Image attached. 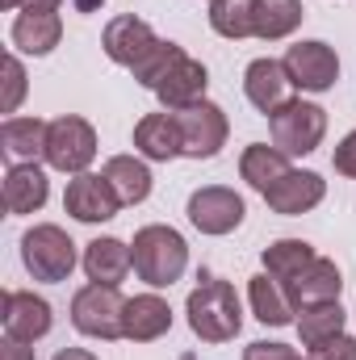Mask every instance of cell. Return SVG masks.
Returning a JSON list of instances; mask_svg holds the SVG:
<instances>
[{
	"instance_id": "6da1fadb",
	"label": "cell",
	"mask_w": 356,
	"mask_h": 360,
	"mask_svg": "<svg viewBox=\"0 0 356 360\" xmlns=\"http://www.w3.org/2000/svg\"><path fill=\"white\" fill-rule=\"evenodd\" d=\"M184 314H189V327L197 340L205 344H227L239 335L243 327V310H239V293L231 281L222 276H201L197 289L189 293L184 302Z\"/></svg>"
},
{
	"instance_id": "7a4b0ae2",
	"label": "cell",
	"mask_w": 356,
	"mask_h": 360,
	"mask_svg": "<svg viewBox=\"0 0 356 360\" xmlns=\"http://www.w3.org/2000/svg\"><path fill=\"white\" fill-rule=\"evenodd\" d=\"M130 256H134V272L139 281H147L151 289H168L172 281H180V272L189 269V243L184 235L172 226H143L130 243Z\"/></svg>"
},
{
	"instance_id": "3957f363",
	"label": "cell",
	"mask_w": 356,
	"mask_h": 360,
	"mask_svg": "<svg viewBox=\"0 0 356 360\" xmlns=\"http://www.w3.org/2000/svg\"><path fill=\"white\" fill-rule=\"evenodd\" d=\"M21 264L34 281H46V285H59L68 281L76 269V243L63 226L55 222H38L21 235Z\"/></svg>"
},
{
	"instance_id": "277c9868",
	"label": "cell",
	"mask_w": 356,
	"mask_h": 360,
	"mask_svg": "<svg viewBox=\"0 0 356 360\" xmlns=\"http://www.w3.org/2000/svg\"><path fill=\"white\" fill-rule=\"evenodd\" d=\"M268 134H272V147L285 151V155H310L323 134H327V109L314 105V101H285L276 113H268Z\"/></svg>"
},
{
	"instance_id": "5b68a950",
	"label": "cell",
	"mask_w": 356,
	"mask_h": 360,
	"mask_svg": "<svg viewBox=\"0 0 356 360\" xmlns=\"http://www.w3.org/2000/svg\"><path fill=\"white\" fill-rule=\"evenodd\" d=\"M72 327L92 340H126V297L117 285H84L72 297Z\"/></svg>"
},
{
	"instance_id": "8992f818",
	"label": "cell",
	"mask_w": 356,
	"mask_h": 360,
	"mask_svg": "<svg viewBox=\"0 0 356 360\" xmlns=\"http://www.w3.org/2000/svg\"><path fill=\"white\" fill-rule=\"evenodd\" d=\"M42 160L55 172H72V176L89 172V164L96 160V130H92V122L76 117V113L55 117L51 130H46V155Z\"/></svg>"
},
{
	"instance_id": "52a82bcc",
	"label": "cell",
	"mask_w": 356,
	"mask_h": 360,
	"mask_svg": "<svg viewBox=\"0 0 356 360\" xmlns=\"http://www.w3.org/2000/svg\"><path fill=\"white\" fill-rule=\"evenodd\" d=\"M177 126H180V155L189 160H214L227 143V113L214 101H197L189 109H177Z\"/></svg>"
},
{
	"instance_id": "ba28073f",
	"label": "cell",
	"mask_w": 356,
	"mask_h": 360,
	"mask_svg": "<svg viewBox=\"0 0 356 360\" xmlns=\"http://www.w3.org/2000/svg\"><path fill=\"white\" fill-rule=\"evenodd\" d=\"M243 214H248L243 197L227 184H205L189 197V222L201 235H231L243 222Z\"/></svg>"
},
{
	"instance_id": "9c48e42d",
	"label": "cell",
	"mask_w": 356,
	"mask_h": 360,
	"mask_svg": "<svg viewBox=\"0 0 356 360\" xmlns=\"http://www.w3.org/2000/svg\"><path fill=\"white\" fill-rule=\"evenodd\" d=\"M281 63H285L293 89H302V92H327L340 80V59H336V51H331L327 42H319V38L289 46Z\"/></svg>"
},
{
	"instance_id": "30bf717a",
	"label": "cell",
	"mask_w": 356,
	"mask_h": 360,
	"mask_svg": "<svg viewBox=\"0 0 356 360\" xmlns=\"http://www.w3.org/2000/svg\"><path fill=\"white\" fill-rule=\"evenodd\" d=\"M0 323H4V335L8 340H21V344H34L51 331L55 314H51V302L30 293V289H8L4 293V306H0Z\"/></svg>"
},
{
	"instance_id": "8fae6325",
	"label": "cell",
	"mask_w": 356,
	"mask_h": 360,
	"mask_svg": "<svg viewBox=\"0 0 356 360\" xmlns=\"http://www.w3.org/2000/svg\"><path fill=\"white\" fill-rule=\"evenodd\" d=\"M63 210H68L76 222H109V218L122 210V197L113 193V184H109L105 176L80 172V176L68 180V193H63Z\"/></svg>"
},
{
	"instance_id": "7c38bea8",
	"label": "cell",
	"mask_w": 356,
	"mask_h": 360,
	"mask_svg": "<svg viewBox=\"0 0 356 360\" xmlns=\"http://www.w3.org/2000/svg\"><path fill=\"white\" fill-rule=\"evenodd\" d=\"M155 30L147 25V21H139V17H113L109 25H105V34H101V46H105V55L117 63V68H139L151 51H155Z\"/></svg>"
},
{
	"instance_id": "4fadbf2b",
	"label": "cell",
	"mask_w": 356,
	"mask_h": 360,
	"mask_svg": "<svg viewBox=\"0 0 356 360\" xmlns=\"http://www.w3.org/2000/svg\"><path fill=\"white\" fill-rule=\"evenodd\" d=\"M323 193H327V180L319 176V172H298V168H289V172L265 193V201L276 210V214L298 218V214L314 210V205L323 201Z\"/></svg>"
},
{
	"instance_id": "5bb4252c",
	"label": "cell",
	"mask_w": 356,
	"mask_h": 360,
	"mask_svg": "<svg viewBox=\"0 0 356 360\" xmlns=\"http://www.w3.org/2000/svg\"><path fill=\"white\" fill-rule=\"evenodd\" d=\"M205 89H210V72L193 55H180L177 68L155 84V96H160V105L168 113H177V109H189V105L205 101Z\"/></svg>"
},
{
	"instance_id": "9a60e30c",
	"label": "cell",
	"mask_w": 356,
	"mask_h": 360,
	"mask_svg": "<svg viewBox=\"0 0 356 360\" xmlns=\"http://www.w3.org/2000/svg\"><path fill=\"white\" fill-rule=\"evenodd\" d=\"M289 89H293V80H289L285 63H276V59H252L248 72H243V92H248V101H252L265 117L276 113V109L289 101Z\"/></svg>"
},
{
	"instance_id": "2e32d148",
	"label": "cell",
	"mask_w": 356,
	"mask_h": 360,
	"mask_svg": "<svg viewBox=\"0 0 356 360\" xmlns=\"http://www.w3.org/2000/svg\"><path fill=\"white\" fill-rule=\"evenodd\" d=\"M8 34H13L17 51H25V55H51L59 46V38H63V17L46 13V8H21Z\"/></svg>"
},
{
	"instance_id": "e0dca14e",
	"label": "cell",
	"mask_w": 356,
	"mask_h": 360,
	"mask_svg": "<svg viewBox=\"0 0 356 360\" xmlns=\"http://www.w3.org/2000/svg\"><path fill=\"white\" fill-rule=\"evenodd\" d=\"M340 289H344V276H340V269L331 260H323V256H314V264H306V269L285 285V293H289V302L298 310L302 306H314V302H340Z\"/></svg>"
},
{
	"instance_id": "ac0fdd59",
	"label": "cell",
	"mask_w": 356,
	"mask_h": 360,
	"mask_svg": "<svg viewBox=\"0 0 356 360\" xmlns=\"http://www.w3.org/2000/svg\"><path fill=\"white\" fill-rule=\"evenodd\" d=\"M51 197V180L38 164H13L4 172V210L8 214H38Z\"/></svg>"
},
{
	"instance_id": "d6986e66",
	"label": "cell",
	"mask_w": 356,
	"mask_h": 360,
	"mask_svg": "<svg viewBox=\"0 0 356 360\" xmlns=\"http://www.w3.org/2000/svg\"><path fill=\"white\" fill-rule=\"evenodd\" d=\"M172 331V306L160 293H139L126 297V340L134 344H151L160 335Z\"/></svg>"
},
{
	"instance_id": "ffe728a7",
	"label": "cell",
	"mask_w": 356,
	"mask_h": 360,
	"mask_svg": "<svg viewBox=\"0 0 356 360\" xmlns=\"http://www.w3.org/2000/svg\"><path fill=\"white\" fill-rule=\"evenodd\" d=\"M134 147H139V155L160 160V164L177 160L180 155L177 113H147V117H139V126H134Z\"/></svg>"
},
{
	"instance_id": "44dd1931",
	"label": "cell",
	"mask_w": 356,
	"mask_h": 360,
	"mask_svg": "<svg viewBox=\"0 0 356 360\" xmlns=\"http://www.w3.org/2000/svg\"><path fill=\"white\" fill-rule=\"evenodd\" d=\"M130 269H134V256H130V248H126L122 239H113V235L92 239L89 248H84V272H89V281L122 285Z\"/></svg>"
},
{
	"instance_id": "7402d4cb",
	"label": "cell",
	"mask_w": 356,
	"mask_h": 360,
	"mask_svg": "<svg viewBox=\"0 0 356 360\" xmlns=\"http://www.w3.org/2000/svg\"><path fill=\"white\" fill-rule=\"evenodd\" d=\"M248 297H252V314H256L265 327H289V323H298V319H293V314H298V306L289 302L285 285H281V281H272L268 272L252 276Z\"/></svg>"
},
{
	"instance_id": "603a6c76",
	"label": "cell",
	"mask_w": 356,
	"mask_h": 360,
	"mask_svg": "<svg viewBox=\"0 0 356 360\" xmlns=\"http://www.w3.org/2000/svg\"><path fill=\"white\" fill-rule=\"evenodd\" d=\"M285 172H289V155L276 151V147H268V143H252V147H243V155H239V176L248 180L260 197H265Z\"/></svg>"
},
{
	"instance_id": "cb8c5ba5",
	"label": "cell",
	"mask_w": 356,
	"mask_h": 360,
	"mask_svg": "<svg viewBox=\"0 0 356 360\" xmlns=\"http://www.w3.org/2000/svg\"><path fill=\"white\" fill-rule=\"evenodd\" d=\"M302 17H306L302 0H252V25H256V38L265 42L289 38L302 25Z\"/></svg>"
},
{
	"instance_id": "d4e9b609",
	"label": "cell",
	"mask_w": 356,
	"mask_h": 360,
	"mask_svg": "<svg viewBox=\"0 0 356 360\" xmlns=\"http://www.w3.org/2000/svg\"><path fill=\"white\" fill-rule=\"evenodd\" d=\"M46 130H51V122H42V117H4L0 139L13 160L34 164L38 155H46Z\"/></svg>"
},
{
	"instance_id": "484cf974",
	"label": "cell",
	"mask_w": 356,
	"mask_h": 360,
	"mask_svg": "<svg viewBox=\"0 0 356 360\" xmlns=\"http://www.w3.org/2000/svg\"><path fill=\"white\" fill-rule=\"evenodd\" d=\"M101 176L113 184V193L122 197V205H139V201L151 197V168L143 160H134V155H113Z\"/></svg>"
},
{
	"instance_id": "4316f807",
	"label": "cell",
	"mask_w": 356,
	"mask_h": 360,
	"mask_svg": "<svg viewBox=\"0 0 356 360\" xmlns=\"http://www.w3.org/2000/svg\"><path fill=\"white\" fill-rule=\"evenodd\" d=\"M344 319H348V314L340 310V302H314V306H302V310H298V335H302L306 348H314V344L340 335V331H344Z\"/></svg>"
},
{
	"instance_id": "83f0119b",
	"label": "cell",
	"mask_w": 356,
	"mask_h": 360,
	"mask_svg": "<svg viewBox=\"0 0 356 360\" xmlns=\"http://www.w3.org/2000/svg\"><path fill=\"white\" fill-rule=\"evenodd\" d=\"M306 264H314V248L306 239H276L272 248H265V272L281 285H289Z\"/></svg>"
},
{
	"instance_id": "f1b7e54d",
	"label": "cell",
	"mask_w": 356,
	"mask_h": 360,
	"mask_svg": "<svg viewBox=\"0 0 356 360\" xmlns=\"http://www.w3.org/2000/svg\"><path fill=\"white\" fill-rule=\"evenodd\" d=\"M210 25L214 34L239 42V38H252L256 25H252V0H210Z\"/></svg>"
},
{
	"instance_id": "f546056e",
	"label": "cell",
	"mask_w": 356,
	"mask_h": 360,
	"mask_svg": "<svg viewBox=\"0 0 356 360\" xmlns=\"http://www.w3.org/2000/svg\"><path fill=\"white\" fill-rule=\"evenodd\" d=\"M180 55H184V51H180L177 42H164V38H160V42H155V51H151V55H147V59L134 68V80H139L143 89L155 92V84H160V80H164V76L177 68Z\"/></svg>"
},
{
	"instance_id": "4dcf8cb0",
	"label": "cell",
	"mask_w": 356,
	"mask_h": 360,
	"mask_svg": "<svg viewBox=\"0 0 356 360\" xmlns=\"http://www.w3.org/2000/svg\"><path fill=\"white\" fill-rule=\"evenodd\" d=\"M21 96H25V68L17 55H8L4 59V113H17Z\"/></svg>"
},
{
	"instance_id": "1f68e13d",
	"label": "cell",
	"mask_w": 356,
	"mask_h": 360,
	"mask_svg": "<svg viewBox=\"0 0 356 360\" xmlns=\"http://www.w3.org/2000/svg\"><path fill=\"white\" fill-rule=\"evenodd\" d=\"M306 360H356V340L352 335H331V340H323V344H314L310 348V356Z\"/></svg>"
},
{
	"instance_id": "d6a6232c",
	"label": "cell",
	"mask_w": 356,
	"mask_h": 360,
	"mask_svg": "<svg viewBox=\"0 0 356 360\" xmlns=\"http://www.w3.org/2000/svg\"><path fill=\"white\" fill-rule=\"evenodd\" d=\"M243 360H302V352L289 344H276V340H256L243 348Z\"/></svg>"
},
{
	"instance_id": "836d02e7",
	"label": "cell",
	"mask_w": 356,
	"mask_h": 360,
	"mask_svg": "<svg viewBox=\"0 0 356 360\" xmlns=\"http://www.w3.org/2000/svg\"><path fill=\"white\" fill-rule=\"evenodd\" d=\"M336 172L340 176H356V130L336 147Z\"/></svg>"
},
{
	"instance_id": "e575fe53",
	"label": "cell",
	"mask_w": 356,
	"mask_h": 360,
	"mask_svg": "<svg viewBox=\"0 0 356 360\" xmlns=\"http://www.w3.org/2000/svg\"><path fill=\"white\" fill-rule=\"evenodd\" d=\"M0 360H34V348L21 344V340H8V335H4V344H0Z\"/></svg>"
},
{
	"instance_id": "d590c367",
	"label": "cell",
	"mask_w": 356,
	"mask_h": 360,
	"mask_svg": "<svg viewBox=\"0 0 356 360\" xmlns=\"http://www.w3.org/2000/svg\"><path fill=\"white\" fill-rule=\"evenodd\" d=\"M55 360H96L89 348H63V352H55Z\"/></svg>"
},
{
	"instance_id": "8d00e7d4",
	"label": "cell",
	"mask_w": 356,
	"mask_h": 360,
	"mask_svg": "<svg viewBox=\"0 0 356 360\" xmlns=\"http://www.w3.org/2000/svg\"><path fill=\"white\" fill-rule=\"evenodd\" d=\"M63 0H21V8H46V13H59Z\"/></svg>"
},
{
	"instance_id": "74e56055",
	"label": "cell",
	"mask_w": 356,
	"mask_h": 360,
	"mask_svg": "<svg viewBox=\"0 0 356 360\" xmlns=\"http://www.w3.org/2000/svg\"><path fill=\"white\" fill-rule=\"evenodd\" d=\"M0 8H21V0H0Z\"/></svg>"
}]
</instances>
